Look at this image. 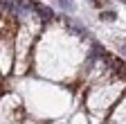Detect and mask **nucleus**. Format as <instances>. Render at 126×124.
I'll return each mask as SVG.
<instances>
[{"instance_id":"5","label":"nucleus","mask_w":126,"mask_h":124,"mask_svg":"<svg viewBox=\"0 0 126 124\" xmlns=\"http://www.w3.org/2000/svg\"><path fill=\"white\" fill-rule=\"evenodd\" d=\"M124 2H126V0H124Z\"/></svg>"},{"instance_id":"2","label":"nucleus","mask_w":126,"mask_h":124,"mask_svg":"<svg viewBox=\"0 0 126 124\" xmlns=\"http://www.w3.org/2000/svg\"><path fill=\"white\" fill-rule=\"evenodd\" d=\"M59 7L68 9V11H74V2H72V0H59Z\"/></svg>"},{"instance_id":"1","label":"nucleus","mask_w":126,"mask_h":124,"mask_svg":"<svg viewBox=\"0 0 126 124\" xmlns=\"http://www.w3.org/2000/svg\"><path fill=\"white\" fill-rule=\"evenodd\" d=\"M34 9L38 11V16H41L43 20H50V18H52V9H50V7H41V5H34Z\"/></svg>"},{"instance_id":"3","label":"nucleus","mask_w":126,"mask_h":124,"mask_svg":"<svg viewBox=\"0 0 126 124\" xmlns=\"http://www.w3.org/2000/svg\"><path fill=\"white\" fill-rule=\"evenodd\" d=\"M101 18H104V20H113V18H115V14H113V11H104V14H101Z\"/></svg>"},{"instance_id":"4","label":"nucleus","mask_w":126,"mask_h":124,"mask_svg":"<svg viewBox=\"0 0 126 124\" xmlns=\"http://www.w3.org/2000/svg\"><path fill=\"white\" fill-rule=\"evenodd\" d=\"M122 52H124V54H126V45H122Z\"/></svg>"}]
</instances>
